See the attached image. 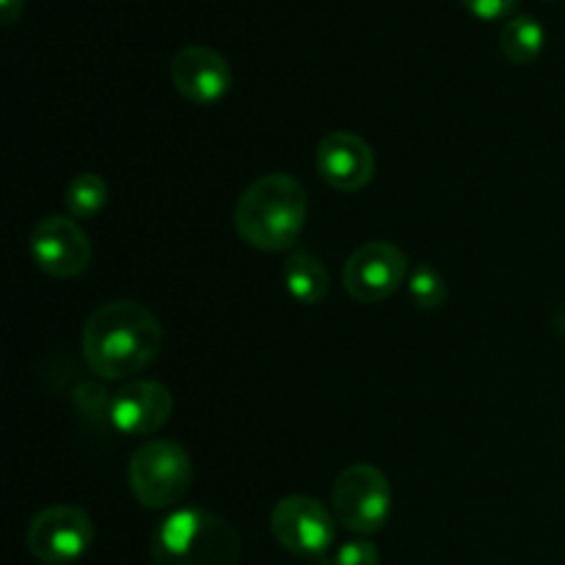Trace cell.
Here are the masks:
<instances>
[{"instance_id":"6da1fadb","label":"cell","mask_w":565,"mask_h":565,"mask_svg":"<svg viewBox=\"0 0 565 565\" xmlns=\"http://www.w3.org/2000/svg\"><path fill=\"white\" fill-rule=\"evenodd\" d=\"M163 348V326L138 301H108L83 323V362L105 381H127L149 367Z\"/></svg>"},{"instance_id":"7a4b0ae2","label":"cell","mask_w":565,"mask_h":565,"mask_svg":"<svg viewBox=\"0 0 565 565\" xmlns=\"http://www.w3.org/2000/svg\"><path fill=\"white\" fill-rule=\"evenodd\" d=\"M309 199L301 182L285 171L254 180L235 204V232L259 252H287L303 235Z\"/></svg>"},{"instance_id":"3957f363","label":"cell","mask_w":565,"mask_h":565,"mask_svg":"<svg viewBox=\"0 0 565 565\" xmlns=\"http://www.w3.org/2000/svg\"><path fill=\"white\" fill-rule=\"evenodd\" d=\"M241 555L237 530L204 508H177L152 533L154 565H237Z\"/></svg>"},{"instance_id":"277c9868","label":"cell","mask_w":565,"mask_h":565,"mask_svg":"<svg viewBox=\"0 0 565 565\" xmlns=\"http://www.w3.org/2000/svg\"><path fill=\"white\" fill-rule=\"evenodd\" d=\"M193 483V463L185 447L171 439L143 441L127 463V486L149 511L174 508Z\"/></svg>"},{"instance_id":"5b68a950","label":"cell","mask_w":565,"mask_h":565,"mask_svg":"<svg viewBox=\"0 0 565 565\" xmlns=\"http://www.w3.org/2000/svg\"><path fill=\"white\" fill-rule=\"evenodd\" d=\"M331 513L356 535H375L392 513V486L373 463H353L331 486Z\"/></svg>"},{"instance_id":"8992f818","label":"cell","mask_w":565,"mask_h":565,"mask_svg":"<svg viewBox=\"0 0 565 565\" xmlns=\"http://www.w3.org/2000/svg\"><path fill=\"white\" fill-rule=\"evenodd\" d=\"M270 533L281 550L323 561L337 539V519L329 505L307 494L285 497L270 511Z\"/></svg>"},{"instance_id":"52a82bcc","label":"cell","mask_w":565,"mask_h":565,"mask_svg":"<svg viewBox=\"0 0 565 565\" xmlns=\"http://www.w3.org/2000/svg\"><path fill=\"white\" fill-rule=\"evenodd\" d=\"M94 544V522L81 505H50L31 519L25 546L39 563L70 565Z\"/></svg>"},{"instance_id":"ba28073f","label":"cell","mask_w":565,"mask_h":565,"mask_svg":"<svg viewBox=\"0 0 565 565\" xmlns=\"http://www.w3.org/2000/svg\"><path fill=\"white\" fill-rule=\"evenodd\" d=\"M408 276V257L390 241L364 243L348 257L342 270V285L348 296L359 303L386 301L401 290Z\"/></svg>"},{"instance_id":"9c48e42d","label":"cell","mask_w":565,"mask_h":565,"mask_svg":"<svg viewBox=\"0 0 565 565\" xmlns=\"http://www.w3.org/2000/svg\"><path fill=\"white\" fill-rule=\"evenodd\" d=\"M33 265L53 279H75L92 265V241L75 218L47 215L28 237Z\"/></svg>"},{"instance_id":"30bf717a","label":"cell","mask_w":565,"mask_h":565,"mask_svg":"<svg viewBox=\"0 0 565 565\" xmlns=\"http://www.w3.org/2000/svg\"><path fill=\"white\" fill-rule=\"evenodd\" d=\"M177 94L193 105H215L230 94L232 70L230 61L204 44H185L174 53L169 66Z\"/></svg>"},{"instance_id":"8fae6325","label":"cell","mask_w":565,"mask_h":565,"mask_svg":"<svg viewBox=\"0 0 565 565\" xmlns=\"http://www.w3.org/2000/svg\"><path fill=\"white\" fill-rule=\"evenodd\" d=\"M315 166L326 185L342 193H353L373 182L375 152L356 132L334 130L315 149Z\"/></svg>"},{"instance_id":"7c38bea8","label":"cell","mask_w":565,"mask_h":565,"mask_svg":"<svg viewBox=\"0 0 565 565\" xmlns=\"http://www.w3.org/2000/svg\"><path fill=\"white\" fill-rule=\"evenodd\" d=\"M174 412V397L158 381H130L108 403V417L119 434L149 436Z\"/></svg>"},{"instance_id":"4fadbf2b","label":"cell","mask_w":565,"mask_h":565,"mask_svg":"<svg viewBox=\"0 0 565 565\" xmlns=\"http://www.w3.org/2000/svg\"><path fill=\"white\" fill-rule=\"evenodd\" d=\"M281 276H285L287 292H290L298 303H303V307H315V303L323 301L326 292H329V270H326V265L309 252H292L290 257L285 259Z\"/></svg>"},{"instance_id":"5bb4252c","label":"cell","mask_w":565,"mask_h":565,"mask_svg":"<svg viewBox=\"0 0 565 565\" xmlns=\"http://www.w3.org/2000/svg\"><path fill=\"white\" fill-rule=\"evenodd\" d=\"M544 25L530 14L511 17L500 31V50L511 64H533V61L544 53Z\"/></svg>"},{"instance_id":"9a60e30c","label":"cell","mask_w":565,"mask_h":565,"mask_svg":"<svg viewBox=\"0 0 565 565\" xmlns=\"http://www.w3.org/2000/svg\"><path fill=\"white\" fill-rule=\"evenodd\" d=\"M108 182L99 174H94V171H83V174H75L66 182L64 207L66 213H70V218L75 221L97 218V215L108 207Z\"/></svg>"},{"instance_id":"2e32d148","label":"cell","mask_w":565,"mask_h":565,"mask_svg":"<svg viewBox=\"0 0 565 565\" xmlns=\"http://www.w3.org/2000/svg\"><path fill=\"white\" fill-rule=\"evenodd\" d=\"M408 296H412V303L423 312H434V309H441L447 301V281L434 265L423 263L419 268H414L408 274Z\"/></svg>"},{"instance_id":"e0dca14e","label":"cell","mask_w":565,"mask_h":565,"mask_svg":"<svg viewBox=\"0 0 565 565\" xmlns=\"http://www.w3.org/2000/svg\"><path fill=\"white\" fill-rule=\"evenodd\" d=\"M326 565H381L379 546L367 539H353L342 544L334 555L326 561Z\"/></svg>"},{"instance_id":"ac0fdd59","label":"cell","mask_w":565,"mask_h":565,"mask_svg":"<svg viewBox=\"0 0 565 565\" xmlns=\"http://www.w3.org/2000/svg\"><path fill=\"white\" fill-rule=\"evenodd\" d=\"M480 20H505L519 9V0H461Z\"/></svg>"},{"instance_id":"d6986e66","label":"cell","mask_w":565,"mask_h":565,"mask_svg":"<svg viewBox=\"0 0 565 565\" xmlns=\"http://www.w3.org/2000/svg\"><path fill=\"white\" fill-rule=\"evenodd\" d=\"M22 9H25V0H0V22L11 25L22 14Z\"/></svg>"}]
</instances>
